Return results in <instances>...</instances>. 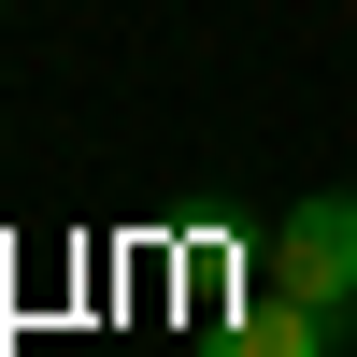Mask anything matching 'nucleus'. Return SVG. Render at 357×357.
I'll use <instances>...</instances> for the list:
<instances>
[{
	"label": "nucleus",
	"mask_w": 357,
	"mask_h": 357,
	"mask_svg": "<svg viewBox=\"0 0 357 357\" xmlns=\"http://www.w3.org/2000/svg\"><path fill=\"white\" fill-rule=\"evenodd\" d=\"M257 301H301V314H343L357 301V186H314L272 215L257 243Z\"/></svg>",
	"instance_id": "obj_1"
},
{
	"label": "nucleus",
	"mask_w": 357,
	"mask_h": 357,
	"mask_svg": "<svg viewBox=\"0 0 357 357\" xmlns=\"http://www.w3.org/2000/svg\"><path fill=\"white\" fill-rule=\"evenodd\" d=\"M200 357H329V314H301V301H243Z\"/></svg>",
	"instance_id": "obj_2"
}]
</instances>
